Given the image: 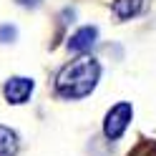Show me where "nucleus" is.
Here are the masks:
<instances>
[{"label": "nucleus", "instance_id": "nucleus-1", "mask_svg": "<svg viewBox=\"0 0 156 156\" xmlns=\"http://www.w3.org/2000/svg\"><path fill=\"white\" fill-rule=\"evenodd\" d=\"M101 78V66L96 58L91 55H81L71 61L55 78V93L66 101H76V98H86L98 83Z\"/></svg>", "mask_w": 156, "mask_h": 156}, {"label": "nucleus", "instance_id": "nucleus-2", "mask_svg": "<svg viewBox=\"0 0 156 156\" xmlns=\"http://www.w3.org/2000/svg\"><path fill=\"white\" fill-rule=\"evenodd\" d=\"M133 119V108H131V103H116L113 108L106 113V121H103V133H106V139H121L123 131L129 129V123Z\"/></svg>", "mask_w": 156, "mask_h": 156}, {"label": "nucleus", "instance_id": "nucleus-3", "mask_svg": "<svg viewBox=\"0 0 156 156\" xmlns=\"http://www.w3.org/2000/svg\"><path fill=\"white\" fill-rule=\"evenodd\" d=\"M96 41H98V28L96 25H83L68 38V51L71 53H86V51H91L96 45Z\"/></svg>", "mask_w": 156, "mask_h": 156}, {"label": "nucleus", "instance_id": "nucleus-4", "mask_svg": "<svg viewBox=\"0 0 156 156\" xmlns=\"http://www.w3.org/2000/svg\"><path fill=\"white\" fill-rule=\"evenodd\" d=\"M5 98L8 103H25L33 93V81L30 78H23V76H15L5 83Z\"/></svg>", "mask_w": 156, "mask_h": 156}, {"label": "nucleus", "instance_id": "nucleus-5", "mask_svg": "<svg viewBox=\"0 0 156 156\" xmlns=\"http://www.w3.org/2000/svg\"><path fill=\"white\" fill-rule=\"evenodd\" d=\"M20 144H18V133L8 126H0V156H15Z\"/></svg>", "mask_w": 156, "mask_h": 156}, {"label": "nucleus", "instance_id": "nucleus-6", "mask_svg": "<svg viewBox=\"0 0 156 156\" xmlns=\"http://www.w3.org/2000/svg\"><path fill=\"white\" fill-rule=\"evenodd\" d=\"M113 13L123 18V20H129V18L133 15H139L141 13V8H144V0H113Z\"/></svg>", "mask_w": 156, "mask_h": 156}, {"label": "nucleus", "instance_id": "nucleus-7", "mask_svg": "<svg viewBox=\"0 0 156 156\" xmlns=\"http://www.w3.org/2000/svg\"><path fill=\"white\" fill-rule=\"evenodd\" d=\"M129 156H156V141H141Z\"/></svg>", "mask_w": 156, "mask_h": 156}, {"label": "nucleus", "instance_id": "nucleus-8", "mask_svg": "<svg viewBox=\"0 0 156 156\" xmlns=\"http://www.w3.org/2000/svg\"><path fill=\"white\" fill-rule=\"evenodd\" d=\"M18 38L15 25H0V43H13Z\"/></svg>", "mask_w": 156, "mask_h": 156}, {"label": "nucleus", "instance_id": "nucleus-9", "mask_svg": "<svg viewBox=\"0 0 156 156\" xmlns=\"http://www.w3.org/2000/svg\"><path fill=\"white\" fill-rule=\"evenodd\" d=\"M43 0H18V5H23V8H38Z\"/></svg>", "mask_w": 156, "mask_h": 156}]
</instances>
